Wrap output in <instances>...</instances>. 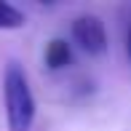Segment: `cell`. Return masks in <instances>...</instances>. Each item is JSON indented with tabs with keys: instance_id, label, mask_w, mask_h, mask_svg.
<instances>
[{
	"instance_id": "obj_2",
	"label": "cell",
	"mask_w": 131,
	"mask_h": 131,
	"mask_svg": "<svg viewBox=\"0 0 131 131\" xmlns=\"http://www.w3.org/2000/svg\"><path fill=\"white\" fill-rule=\"evenodd\" d=\"M72 40L91 56H102L107 51V29L104 21L94 14H80L72 21Z\"/></svg>"
},
{
	"instance_id": "obj_3",
	"label": "cell",
	"mask_w": 131,
	"mask_h": 131,
	"mask_svg": "<svg viewBox=\"0 0 131 131\" xmlns=\"http://www.w3.org/2000/svg\"><path fill=\"white\" fill-rule=\"evenodd\" d=\"M43 59H46V67L48 70H64L67 64H72L70 40H64V38L48 40V43H46V51H43Z\"/></svg>"
},
{
	"instance_id": "obj_5",
	"label": "cell",
	"mask_w": 131,
	"mask_h": 131,
	"mask_svg": "<svg viewBox=\"0 0 131 131\" xmlns=\"http://www.w3.org/2000/svg\"><path fill=\"white\" fill-rule=\"evenodd\" d=\"M126 51H128V59H131V21H128V29H126Z\"/></svg>"
},
{
	"instance_id": "obj_1",
	"label": "cell",
	"mask_w": 131,
	"mask_h": 131,
	"mask_svg": "<svg viewBox=\"0 0 131 131\" xmlns=\"http://www.w3.org/2000/svg\"><path fill=\"white\" fill-rule=\"evenodd\" d=\"M3 102H5L8 131H32L38 107H35L29 80L16 62H11L3 72Z\"/></svg>"
},
{
	"instance_id": "obj_4",
	"label": "cell",
	"mask_w": 131,
	"mask_h": 131,
	"mask_svg": "<svg viewBox=\"0 0 131 131\" xmlns=\"http://www.w3.org/2000/svg\"><path fill=\"white\" fill-rule=\"evenodd\" d=\"M24 21H27L24 14L16 5L0 0V29H19V27H24Z\"/></svg>"
}]
</instances>
